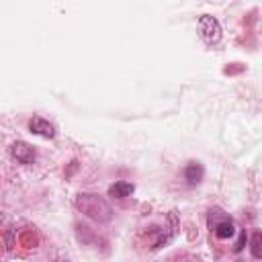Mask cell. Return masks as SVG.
I'll list each match as a JSON object with an SVG mask.
<instances>
[{
	"label": "cell",
	"mask_w": 262,
	"mask_h": 262,
	"mask_svg": "<svg viewBox=\"0 0 262 262\" xmlns=\"http://www.w3.org/2000/svg\"><path fill=\"white\" fill-rule=\"evenodd\" d=\"M76 207H78L86 217H90V219H94V221H108V219L113 217V211H111L108 203H106L104 199H100L98 194H88V192L78 194Z\"/></svg>",
	"instance_id": "cell-1"
},
{
	"label": "cell",
	"mask_w": 262,
	"mask_h": 262,
	"mask_svg": "<svg viewBox=\"0 0 262 262\" xmlns=\"http://www.w3.org/2000/svg\"><path fill=\"white\" fill-rule=\"evenodd\" d=\"M199 35H201V39L207 45L219 43V39H221V25H219V20L215 16H211V14L199 16Z\"/></svg>",
	"instance_id": "cell-2"
},
{
	"label": "cell",
	"mask_w": 262,
	"mask_h": 262,
	"mask_svg": "<svg viewBox=\"0 0 262 262\" xmlns=\"http://www.w3.org/2000/svg\"><path fill=\"white\" fill-rule=\"evenodd\" d=\"M10 156L20 164H33L35 162V149L27 141H14L10 145Z\"/></svg>",
	"instance_id": "cell-3"
},
{
	"label": "cell",
	"mask_w": 262,
	"mask_h": 262,
	"mask_svg": "<svg viewBox=\"0 0 262 262\" xmlns=\"http://www.w3.org/2000/svg\"><path fill=\"white\" fill-rule=\"evenodd\" d=\"M29 129H31V133L41 135V137H47V139L55 137V129H53V125H51L49 121H45L43 117H33V119L29 121Z\"/></svg>",
	"instance_id": "cell-4"
},
{
	"label": "cell",
	"mask_w": 262,
	"mask_h": 262,
	"mask_svg": "<svg viewBox=\"0 0 262 262\" xmlns=\"http://www.w3.org/2000/svg\"><path fill=\"white\" fill-rule=\"evenodd\" d=\"M213 233L219 237V239H229V237H233V233H235V223L229 219V217H221V221L219 223H215V227H213Z\"/></svg>",
	"instance_id": "cell-5"
},
{
	"label": "cell",
	"mask_w": 262,
	"mask_h": 262,
	"mask_svg": "<svg viewBox=\"0 0 262 262\" xmlns=\"http://www.w3.org/2000/svg\"><path fill=\"white\" fill-rule=\"evenodd\" d=\"M133 190H135V186L131 182L119 180V182H115V184L108 186V196H113V199H125V196L133 194Z\"/></svg>",
	"instance_id": "cell-6"
},
{
	"label": "cell",
	"mask_w": 262,
	"mask_h": 262,
	"mask_svg": "<svg viewBox=\"0 0 262 262\" xmlns=\"http://www.w3.org/2000/svg\"><path fill=\"white\" fill-rule=\"evenodd\" d=\"M184 178L188 180L190 186L199 184V182L203 180V166H201L199 162H190V164L184 168Z\"/></svg>",
	"instance_id": "cell-7"
},
{
	"label": "cell",
	"mask_w": 262,
	"mask_h": 262,
	"mask_svg": "<svg viewBox=\"0 0 262 262\" xmlns=\"http://www.w3.org/2000/svg\"><path fill=\"white\" fill-rule=\"evenodd\" d=\"M260 242H262V233H260V231H254V235H252V256H254L256 260H260V258H262Z\"/></svg>",
	"instance_id": "cell-8"
},
{
	"label": "cell",
	"mask_w": 262,
	"mask_h": 262,
	"mask_svg": "<svg viewBox=\"0 0 262 262\" xmlns=\"http://www.w3.org/2000/svg\"><path fill=\"white\" fill-rule=\"evenodd\" d=\"M244 246H246V229H239V239L235 242L233 252H235V254H237V252H242V250H244Z\"/></svg>",
	"instance_id": "cell-9"
}]
</instances>
